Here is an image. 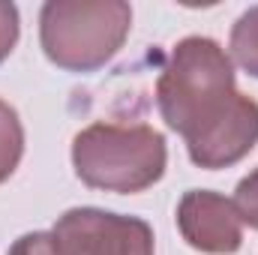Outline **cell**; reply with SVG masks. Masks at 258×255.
I'll list each match as a JSON object with an SVG mask.
<instances>
[{"instance_id": "cell-2", "label": "cell", "mask_w": 258, "mask_h": 255, "mask_svg": "<svg viewBox=\"0 0 258 255\" xmlns=\"http://www.w3.org/2000/svg\"><path fill=\"white\" fill-rule=\"evenodd\" d=\"M165 138L147 123H90L72 141L81 183L105 192H141L165 171Z\"/></svg>"}, {"instance_id": "cell-1", "label": "cell", "mask_w": 258, "mask_h": 255, "mask_svg": "<svg viewBox=\"0 0 258 255\" xmlns=\"http://www.w3.org/2000/svg\"><path fill=\"white\" fill-rule=\"evenodd\" d=\"M156 102L162 120L186 138L198 168H228L258 141V102L234 87L228 54L207 36L174 45L156 84Z\"/></svg>"}, {"instance_id": "cell-4", "label": "cell", "mask_w": 258, "mask_h": 255, "mask_svg": "<svg viewBox=\"0 0 258 255\" xmlns=\"http://www.w3.org/2000/svg\"><path fill=\"white\" fill-rule=\"evenodd\" d=\"M51 237L60 255H153V231L144 219L96 207L66 210Z\"/></svg>"}, {"instance_id": "cell-3", "label": "cell", "mask_w": 258, "mask_h": 255, "mask_svg": "<svg viewBox=\"0 0 258 255\" xmlns=\"http://www.w3.org/2000/svg\"><path fill=\"white\" fill-rule=\"evenodd\" d=\"M132 9L120 0H51L39 15L45 57L66 72H93L123 45Z\"/></svg>"}, {"instance_id": "cell-6", "label": "cell", "mask_w": 258, "mask_h": 255, "mask_svg": "<svg viewBox=\"0 0 258 255\" xmlns=\"http://www.w3.org/2000/svg\"><path fill=\"white\" fill-rule=\"evenodd\" d=\"M24 153V129L9 102L0 99V183L12 177Z\"/></svg>"}, {"instance_id": "cell-7", "label": "cell", "mask_w": 258, "mask_h": 255, "mask_svg": "<svg viewBox=\"0 0 258 255\" xmlns=\"http://www.w3.org/2000/svg\"><path fill=\"white\" fill-rule=\"evenodd\" d=\"M231 54L252 78H258V6L246 9L231 27Z\"/></svg>"}, {"instance_id": "cell-5", "label": "cell", "mask_w": 258, "mask_h": 255, "mask_svg": "<svg viewBox=\"0 0 258 255\" xmlns=\"http://www.w3.org/2000/svg\"><path fill=\"white\" fill-rule=\"evenodd\" d=\"M183 240L207 255H231L243 243V222L231 198L210 189H189L177 204Z\"/></svg>"}, {"instance_id": "cell-8", "label": "cell", "mask_w": 258, "mask_h": 255, "mask_svg": "<svg viewBox=\"0 0 258 255\" xmlns=\"http://www.w3.org/2000/svg\"><path fill=\"white\" fill-rule=\"evenodd\" d=\"M231 201H234V207H237L240 222L249 225V228H258V168L237 183Z\"/></svg>"}, {"instance_id": "cell-9", "label": "cell", "mask_w": 258, "mask_h": 255, "mask_svg": "<svg viewBox=\"0 0 258 255\" xmlns=\"http://www.w3.org/2000/svg\"><path fill=\"white\" fill-rule=\"evenodd\" d=\"M18 42V9L0 0V63L12 54Z\"/></svg>"}, {"instance_id": "cell-10", "label": "cell", "mask_w": 258, "mask_h": 255, "mask_svg": "<svg viewBox=\"0 0 258 255\" xmlns=\"http://www.w3.org/2000/svg\"><path fill=\"white\" fill-rule=\"evenodd\" d=\"M9 255H60V249H57V243H54L51 234H45V231H33V234L18 237V240L12 243Z\"/></svg>"}]
</instances>
